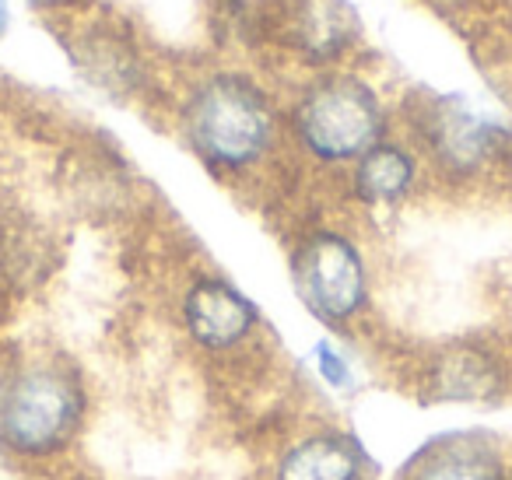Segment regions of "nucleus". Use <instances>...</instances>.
<instances>
[{"instance_id": "9b49d317", "label": "nucleus", "mask_w": 512, "mask_h": 480, "mask_svg": "<svg viewBox=\"0 0 512 480\" xmlns=\"http://www.w3.org/2000/svg\"><path fill=\"white\" fill-rule=\"evenodd\" d=\"M4 25H8V8H4V0H0V32H4Z\"/></svg>"}, {"instance_id": "1a4fd4ad", "label": "nucleus", "mask_w": 512, "mask_h": 480, "mask_svg": "<svg viewBox=\"0 0 512 480\" xmlns=\"http://www.w3.org/2000/svg\"><path fill=\"white\" fill-rule=\"evenodd\" d=\"M414 183V158L397 144H376L358 158L355 190L369 204H393Z\"/></svg>"}, {"instance_id": "f257e3e1", "label": "nucleus", "mask_w": 512, "mask_h": 480, "mask_svg": "<svg viewBox=\"0 0 512 480\" xmlns=\"http://www.w3.org/2000/svg\"><path fill=\"white\" fill-rule=\"evenodd\" d=\"M186 130L200 155L221 169H242L264 155L274 137V116L260 88L246 78L218 74L193 95Z\"/></svg>"}, {"instance_id": "0eeeda50", "label": "nucleus", "mask_w": 512, "mask_h": 480, "mask_svg": "<svg viewBox=\"0 0 512 480\" xmlns=\"http://www.w3.org/2000/svg\"><path fill=\"white\" fill-rule=\"evenodd\" d=\"M278 480H362V449L337 431H323L288 449Z\"/></svg>"}, {"instance_id": "6e6552de", "label": "nucleus", "mask_w": 512, "mask_h": 480, "mask_svg": "<svg viewBox=\"0 0 512 480\" xmlns=\"http://www.w3.org/2000/svg\"><path fill=\"white\" fill-rule=\"evenodd\" d=\"M411 480H509L502 459L481 442L470 438H456V442H442L428 449L425 456L414 463Z\"/></svg>"}, {"instance_id": "7ed1b4c3", "label": "nucleus", "mask_w": 512, "mask_h": 480, "mask_svg": "<svg viewBox=\"0 0 512 480\" xmlns=\"http://www.w3.org/2000/svg\"><path fill=\"white\" fill-rule=\"evenodd\" d=\"M295 134L323 162H348L376 148L383 113L369 85L355 78H327L299 102Z\"/></svg>"}, {"instance_id": "39448f33", "label": "nucleus", "mask_w": 512, "mask_h": 480, "mask_svg": "<svg viewBox=\"0 0 512 480\" xmlns=\"http://www.w3.org/2000/svg\"><path fill=\"white\" fill-rule=\"evenodd\" d=\"M183 316L193 340L211 351H225L246 340L256 326V309L225 281H200L183 302Z\"/></svg>"}, {"instance_id": "f8f14e48", "label": "nucleus", "mask_w": 512, "mask_h": 480, "mask_svg": "<svg viewBox=\"0 0 512 480\" xmlns=\"http://www.w3.org/2000/svg\"><path fill=\"white\" fill-rule=\"evenodd\" d=\"M509 480H512V477H509Z\"/></svg>"}, {"instance_id": "423d86ee", "label": "nucleus", "mask_w": 512, "mask_h": 480, "mask_svg": "<svg viewBox=\"0 0 512 480\" xmlns=\"http://www.w3.org/2000/svg\"><path fill=\"white\" fill-rule=\"evenodd\" d=\"M428 141L449 169H474L498 151L502 130L488 127L463 109L439 106V113H432V120H428Z\"/></svg>"}, {"instance_id": "f03ea898", "label": "nucleus", "mask_w": 512, "mask_h": 480, "mask_svg": "<svg viewBox=\"0 0 512 480\" xmlns=\"http://www.w3.org/2000/svg\"><path fill=\"white\" fill-rule=\"evenodd\" d=\"M85 417V389L60 365H36L11 375L0 393V438L22 456L57 452Z\"/></svg>"}, {"instance_id": "20e7f679", "label": "nucleus", "mask_w": 512, "mask_h": 480, "mask_svg": "<svg viewBox=\"0 0 512 480\" xmlns=\"http://www.w3.org/2000/svg\"><path fill=\"white\" fill-rule=\"evenodd\" d=\"M295 281L309 309L323 319H351L365 305V267L358 249L334 232H320L295 256Z\"/></svg>"}, {"instance_id": "9d476101", "label": "nucleus", "mask_w": 512, "mask_h": 480, "mask_svg": "<svg viewBox=\"0 0 512 480\" xmlns=\"http://www.w3.org/2000/svg\"><path fill=\"white\" fill-rule=\"evenodd\" d=\"M435 396L442 400H484L498 393V368L488 354L481 351H449L435 365Z\"/></svg>"}]
</instances>
